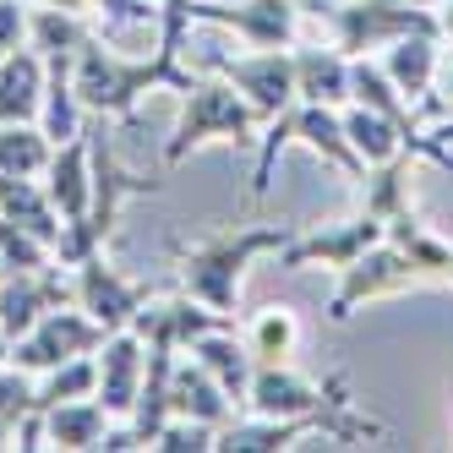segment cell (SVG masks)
Wrapping results in <instances>:
<instances>
[{
	"instance_id": "obj_17",
	"label": "cell",
	"mask_w": 453,
	"mask_h": 453,
	"mask_svg": "<svg viewBox=\"0 0 453 453\" xmlns=\"http://www.w3.org/2000/svg\"><path fill=\"white\" fill-rule=\"evenodd\" d=\"M442 44L448 39H437V34H410V39H399V44H388L377 60H382V72L394 77V88L404 93V99L420 110L432 99V88H437V72H442Z\"/></svg>"
},
{
	"instance_id": "obj_24",
	"label": "cell",
	"mask_w": 453,
	"mask_h": 453,
	"mask_svg": "<svg viewBox=\"0 0 453 453\" xmlns=\"http://www.w3.org/2000/svg\"><path fill=\"white\" fill-rule=\"evenodd\" d=\"M344 132H349V148L361 153L366 170L394 165L399 153H410V142H404L399 126L388 120V115H377V110H366V104H344Z\"/></svg>"
},
{
	"instance_id": "obj_3",
	"label": "cell",
	"mask_w": 453,
	"mask_h": 453,
	"mask_svg": "<svg viewBox=\"0 0 453 453\" xmlns=\"http://www.w3.org/2000/svg\"><path fill=\"white\" fill-rule=\"evenodd\" d=\"M208 142H235V148L263 142V115H257L246 93L219 72L197 77L180 93V115H175V132L165 142V165H186V158Z\"/></svg>"
},
{
	"instance_id": "obj_4",
	"label": "cell",
	"mask_w": 453,
	"mask_h": 453,
	"mask_svg": "<svg viewBox=\"0 0 453 453\" xmlns=\"http://www.w3.org/2000/svg\"><path fill=\"white\" fill-rule=\"evenodd\" d=\"M301 12L322 17L328 44H339L349 60L355 55H382L388 44H399L410 34H437L442 22L432 6H410V0H301Z\"/></svg>"
},
{
	"instance_id": "obj_20",
	"label": "cell",
	"mask_w": 453,
	"mask_h": 453,
	"mask_svg": "<svg viewBox=\"0 0 453 453\" xmlns=\"http://www.w3.org/2000/svg\"><path fill=\"white\" fill-rule=\"evenodd\" d=\"M110 426H115V415H110L99 399H66V404H50V410H39L44 448H66V453L99 448Z\"/></svg>"
},
{
	"instance_id": "obj_15",
	"label": "cell",
	"mask_w": 453,
	"mask_h": 453,
	"mask_svg": "<svg viewBox=\"0 0 453 453\" xmlns=\"http://www.w3.org/2000/svg\"><path fill=\"white\" fill-rule=\"evenodd\" d=\"M186 355L203 361L208 377L246 410V388H251V372H257V355H251V344H246V334L235 328V322H219V328H208L203 339H191Z\"/></svg>"
},
{
	"instance_id": "obj_19",
	"label": "cell",
	"mask_w": 453,
	"mask_h": 453,
	"mask_svg": "<svg viewBox=\"0 0 453 453\" xmlns=\"http://www.w3.org/2000/svg\"><path fill=\"white\" fill-rule=\"evenodd\" d=\"M296 99L306 104H349V55L339 44H296Z\"/></svg>"
},
{
	"instance_id": "obj_11",
	"label": "cell",
	"mask_w": 453,
	"mask_h": 453,
	"mask_svg": "<svg viewBox=\"0 0 453 453\" xmlns=\"http://www.w3.org/2000/svg\"><path fill=\"white\" fill-rule=\"evenodd\" d=\"M72 289H77V306L93 317V322H104V328H132V317L142 311V301L153 296L148 284L137 279H126L115 263H110V251H93L82 257V263H72Z\"/></svg>"
},
{
	"instance_id": "obj_23",
	"label": "cell",
	"mask_w": 453,
	"mask_h": 453,
	"mask_svg": "<svg viewBox=\"0 0 453 453\" xmlns=\"http://www.w3.org/2000/svg\"><path fill=\"white\" fill-rule=\"evenodd\" d=\"M388 241H394L404 257H410V268L420 279H453V241H442L432 224H420L415 208H399L394 219H388Z\"/></svg>"
},
{
	"instance_id": "obj_33",
	"label": "cell",
	"mask_w": 453,
	"mask_h": 453,
	"mask_svg": "<svg viewBox=\"0 0 453 453\" xmlns=\"http://www.w3.org/2000/svg\"><path fill=\"white\" fill-rule=\"evenodd\" d=\"M437 22H442V39H453V0H442V6H437Z\"/></svg>"
},
{
	"instance_id": "obj_5",
	"label": "cell",
	"mask_w": 453,
	"mask_h": 453,
	"mask_svg": "<svg viewBox=\"0 0 453 453\" xmlns=\"http://www.w3.org/2000/svg\"><path fill=\"white\" fill-rule=\"evenodd\" d=\"M355 388L344 372L334 377H306L296 372L289 361H257L251 372V388H246V410L251 415H273V420H301V415H322V410H334L339 399H349Z\"/></svg>"
},
{
	"instance_id": "obj_36",
	"label": "cell",
	"mask_w": 453,
	"mask_h": 453,
	"mask_svg": "<svg viewBox=\"0 0 453 453\" xmlns=\"http://www.w3.org/2000/svg\"><path fill=\"white\" fill-rule=\"evenodd\" d=\"M410 6H432V12H437V6H442V0H410Z\"/></svg>"
},
{
	"instance_id": "obj_6",
	"label": "cell",
	"mask_w": 453,
	"mask_h": 453,
	"mask_svg": "<svg viewBox=\"0 0 453 453\" xmlns=\"http://www.w3.org/2000/svg\"><path fill=\"white\" fill-rule=\"evenodd\" d=\"M388 235V224L377 219V213H349V219H334V224H311V230H296L284 246H279V257L273 263L284 268V273H301V268H334V273H344L355 257H366L377 241Z\"/></svg>"
},
{
	"instance_id": "obj_8",
	"label": "cell",
	"mask_w": 453,
	"mask_h": 453,
	"mask_svg": "<svg viewBox=\"0 0 453 453\" xmlns=\"http://www.w3.org/2000/svg\"><path fill=\"white\" fill-rule=\"evenodd\" d=\"M110 339V328L104 322H93L77 301H66V306H55V311H44L34 328H27L22 339H12V366H22V372H34V377H44L50 366H60V361H77V355H93Z\"/></svg>"
},
{
	"instance_id": "obj_25",
	"label": "cell",
	"mask_w": 453,
	"mask_h": 453,
	"mask_svg": "<svg viewBox=\"0 0 453 453\" xmlns=\"http://www.w3.org/2000/svg\"><path fill=\"white\" fill-rule=\"evenodd\" d=\"M55 158V142L44 137L39 120H17V126H0V180H27V175H44Z\"/></svg>"
},
{
	"instance_id": "obj_34",
	"label": "cell",
	"mask_w": 453,
	"mask_h": 453,
	"mask_svg": "<svg viewBox=\"0 0 453 453\" xmlns=\"http://www.w3.org/2000/svg\"><path fill=\"white\" fill-rule=\"evenodd\" d=\"M17 432H22V426H12V420H0V453H6V448H17Z\"/></svg>"
},
{
	"instance_id": "obj_27",
	"label": "cell",
	"mask_w": 453,
	"mask_h": 453,
	"mask_svg": "<svg viewBox=\"0 0 453 453\" xmlns=\"http://www.w3.org/2000/svg\"><path fill=\"white\" fill-rule=\"evenodd\" d=\"M39 126H44L50 142H66V137H77L82 126H88V110H82V99H77V88H72V66H50Z\"/></svg>"
},
{
	"instance_id": "obj_38",
	"label": "cell",
	"mask_w": 453,
	"mask_h": 453,
	"mask_svg": "<svg viewBox=\"0 0 453 453\" xmlns=\"http://www.w3.org/2000/svg\"><path fill=\"white\" fill-rule=\"evenodd\" d=\"M448 284H453V279H448Z\"/></svg>"
},
{
	"instance_id": "obj_10",
	"label": "cell",
	"mask_w": 453,
	"mask_h": 453,
	"mask_svg": "<svg viewBox=\"0 0 453 453\" xmlns=\"http://www.w3.org/2000/svg\"><path fill=\"white\" fill-rule=\"evenodd\" d=\"M410 284H420V273L410 268V257L394 246V241H377L366 257H355V263L339 273V289L328 296V322H344L361 311L366 301H382V296H399V289H410Z\"/></svg>"
},
{
	"instance_id": "obj_30",
	"label": "cell",
	"mask_w": 453,
	"mask_h": 453,
	"mask_svg": "<svg viewBox=\"0 0 453 453\" xmlns=\"http://www.w3.org/2000/svg\"><path fill=\"white\" fill-rule=\"evenodd\" d=\"M153 453H219V426H203L191 415H170L153 437Z\"/></svg>"
},
{
	"instance_id": "obj_31",
	"label": "cell",
	"mask_w": 453,
	"mask_h": 453,
	"mask_svg": "<svg viewBox=\"0 0 453 453\" xmlns=\"http://www.w3.org/2000/svg\"><path fill=\"white\" fill-rule=\"evenodd\" d=\"M27 17H34V0H0V60L27 44Z\"/></svg>"
},
{
	"instance_id": "obj_28",
	"label": "cell",
	"mask_w": 453,
	"mask_h": 453,
	"mask_svg": "<svg viewBox=\"0 0 453 453\" xmlns=\"http://www.w3.org/2000/svg\"><path fill=\"white\" fill-rule=\"evenodd\" d=\"M99 355V349H93ZM93 355H77V361H60V366H50L39 382H34V399H39V410H50V404H66V399H93L99 394V361Z\"/></svg>"
},
{
	"instance_id": "obj_7",
	"label": "cell",
	"mask_w": 453,
	"mask_h": 453,
	"mask_svg": "<svg viewBox=\"0 0 453 453\" xmlns=\"http://www.w3.org/2000/svg\"><path fill=\"white\" fill-rule=\"evenodd\" d=\"M301 0H191V22L235 34L246 50H289L301 44Z\"/></svg>"
},
{
	"instance_id": "obj_37",
	"label": "cell",
	"mask_w": 453,
	"mask_h": 453,
	"mask_svg": "<svg viewBox=\"0 0 453 453\" xmlns=\"http://www.w3.org/2000/svg\"><path fill=\"white\" fill-rule=\"evenodd\" d=\"M0 279H6V263H0Z\"/></svg>"
},
{
	"instance_id": "obj_21",
	"label": "cell",
	"mask_w": 453,
	"mask_h": 453,
	"mask_svg": "<svg viewBox=\"0 0 453 453\" xmlns=\"http://www.w3.org/2000/svg\"><path fill=\"white\" fill-rule=\"evenodd\" d=\"M0 219L22 224V230H34L39 241H50L60 251V241H66V219H60L55 197L44 175H27V180H0Z\"/></svg>"
},
{
	"instance_id": "obj_35",
	"label": "cell",
	"mask_w": 453,
	"mask_h": 453,
	"mask_svg": "<svg viewBox=\"0 0 453 453\" xmlns=\"http://www.w3.org/2000/svg\"><path fill=\"white\" fill-rule=\"evenodd\" d=\"M6 361H12V339H6V334H0V366H6Z\"/></svg>"
},
{
	"instance_id": "obj_26",
	"label": "cell",
	"mask_w": 453,
	"mask_h": 453,
	"mask_svg": "<svg viewBox=\"0 0 453 453\" xmlns=\"http://www.w3.org/2000/svg\"><path fill=\"white\" fill-rule=\"evenodd\" d=\"M246 344H251V355L257 361H289L296 355V344H301V317L289 311V306H257L251 317H246Z\"/></svg>"
},
{
	"instance_id": "obj_1",
	"label": "cell",
	"mask_w": 453,
	"mask_h": 453,
	"mask_svg": "<svg viewBox=\"0 0 453 453\" xmlns=\"http://www.w3.org/2000/svg\"><path fill=\"white\" fill-rule=\"evenodd\" d=\"M296 235V224L279 219H257V224H235V230H219L197 246H175V284L191 301H203L219 317H241V284L246 273L263 263V257H279V246Z\"/></svg>"
},
{
	"instance_id": "obj_18",
	"label": "cell",
	"mask_w": 453,
	"mask_h": 453,
	"mask_svg": "<svg viewBox=\"0 0 453 453\" xmlns=\"http://www.w3.org/2000/svg\"><path fill=\"white\" fill-rule=\"evenodd\" d=\"M44 82H50V60L22 44L0 60V126H17V120H39L44 110Z\"/></svg>"
},
{
	"instance_id": "obj_13",
	"label": "cell",
	"mask_w": 453,
	"mask_h": 453,
	"mask_svg": "<svg viewBox=\"0 0 453 453\" xmlns=\"http://www.w3.org/2000/svg\"><path fill=\"white\" fill-rule=\"evenodd\" d=\"M99 399L115 420H132L137 399H142V377H148V344L137 339V328H115L104 344H99Z\"/></svg>"
},
{
	"instance_id": "obj_29",
	"label": "cell",
	"mask_w": 453,
	"mask_h": 453,
	"mask_svg": "<svg viewBox=\"0 0 453 453\" xmlns=\"http://www.w3.org/2000/svg\"><path fill=\"white\" fill-rule=\"evenodd\" d=\"M0 263H6V273H39V268H55L60 263V251L50 241H39L34 230L0 219Z\"/></svg>"
},
{
	"instance_id": "obj_16",
	"label": "cell",
	"mask_w": 453,
	"mask_h": 453,
	"mask_svg": "<svg viewBox=\"0 0 453 453\" xmlns=\"http://www.w3.org/2000/svg\"><path fill=\"white\" fill-rule=\"evenodd\" d=\"M170 415H191V420H203V426H219V432H224V426L241 415V404L208 377L203 361L180 355L175 372H170Z\"/></svg>"
},
{
	"instance_id": "obj_32",
	"label": "cell",
	"mask_w": 453,
	"mask_h": 453,
	"mask_svg": "<svg viewBox=\"0 0 453 453\" xmlns=\"http://www.w3.org/2000/svg\"><path fill=\"white\" fill-rule=\"evenodd\" d=\"M420 120H426V132L437 120H453V55H442V72H437V88H432V99L420 104Z\"/></svg>"
},
{
	"instance_id": "obj_14",
	"label": "cell",
	"mask_w": 453,
	"mask_h": 453,
	"mask_svg": "<svg viewBox=\"0 0 453 453\" xmlns=\"http://www.w3.org/2000/svg\"><path fill=\"white\" fill-rule=\"evenodd\" d=\"M44 186H50L60 219H66V235H72L77 224L88 219V203H93V115H88V126H82L77 137L55 142V158H50V170H44Z\"/></svg>"
},
{
	"instance_id": "obj_22",
	"label": "cell",
	"mask_w": 453,
	"mask_h": 453,
	"mask_svg": "<svg viewBox=\"0 0 453 453\" xmlns=\"http://www.w3.org/2000/svg\"><path fill=\"white\" fill-rule=\"evenodd\" d=\"M99 34V22L82 17V12H60V6H39L34 0V17H27V44H34L50 66H72L77 50Z\"/></svg>"
},
{
	"instance_id": "obj_12",
	"label": "cell",
	"mask_w": 453,
	"mask_h": 453,
	"mask_svg": "<svg viewBox=\"0 0 453 453\" xmlns=\"http://www.w3.org/2000/svg\"><path fill=\"white\" fill-rule=\"evenodd\" d=\"M77 301L72 289V268L55 263V268H39V273H6L0 279V334L6 339H22L44 311Z\"/></svg>"
},
{
	"instance_id": "obj_2",
	"label": "cell",
	"mask_w": 453,
	"mask_h": 453,
	"mask_svg": "<svg viewBox=\"0 0 453 453\" xmlns=\"http://www.w3.org/2000/svg\"><path fill=\"white\" fill-rule=\"evenodd\" d=\"M191 82H197V72H186L180 55H165L158 44H153V55H126L104 34H93L72 60V88H77L82 110L104 115V120H132L153 88L186 93Z\"/></svg>"
},
{
	"instance_id": "obj_9",
	"label": "cell",
	"mask_w": 453,
	"mask_h": 453,
	"mask_svg": "<svg viewBox=\"0 0 453 453\" xmlns=\"http://www.w3.org/2000/svg\"><path fill=\"white\" fill-rule=\"evenodd\" d=\"M296 50V44H289ZM289 50H246V55H213L208 60V72L219 77H230L251 110L263 115V126H273L279 115L296 110V55Z\"/></svg>"
}]
</instances>
